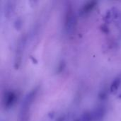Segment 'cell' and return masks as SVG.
<instances>
[{
	"label": "cell",
	"mask_w": 121,
	"mask_h": 121,
	"mask_svg": "<svg viewBox=\"0 0 121 121\" xmlns=\"http://www.w3.org/2000/svg\"><path fill=\"white\" fill-rule=\"evenodd\" d=\"M14 9H15L14 2L13 1H7L6 3V4H5V6H4V13H5V16L7 18H9L13 13Z\"/></svg>",
	"instance_id": "cell-8"
},
{
	"label": "cell",
	"mask_w": 121,
	"mask_h": 121,
	"mask_svg": "<svg viewBox=\"0 0 121 121\" xmlns=\"http://www.w3.org/2000/svg\"><path fill=\"white\" fill-rule=\"evenodd\" d=\"M121 85V74H118L112 81L110 85V92L111 94H116Z\"/></svg>",
	"instance_id": "cell-6"
},
{
	"label": "cell",
	"mask_w": 121,
	"mask_h": 121,
	"mask_svg": "<svg viewBox=\"0 0 121 121\" xmlns=\"http://www.w3.org/2000/svg\"><path fill=\"white\" fill-rule=\"evenodd\" d=\"M96 4V1H89L87 4H86L81 9V11H80L81 15H85L89 13L90 11H91L95 7Z\"/></svg>",
	"instance_id": "cell-7"
},
{
	"label": "cell",
	"mask_w": 121,
	"mask_h": 121,
	"mask_svg": "<svg viewBox=\"0 0 121 121\" xmlns=\"http://www.w3.org/2000/svg\"><path fill=\"white\" fill-rule=\"evenodd\" d=\"M77 24V16L72 5L69 4L65 8L64 18V29L67 35H72L75 33Z\"/></svg>",
	"instance_id": "cell-2"
},
{
	"label": "cell",
	"mask_w": 121,
	"mask_h": 121,
	"mask_svg": "<svg viewBox=\"0 0 121 121\" xmlns=\"http://www.w3.org/2000/svg\"><path fill=\"white\" fill-rule=\"evenodd\" d=\"M17 100V95L13 91H9L5 93L2 99V105L4 109L8 110L11 108L16 104Z\"/></svg>",
	"instance_id": "cell-4"
},
{
	"label": "cell",
	"mask_w": 121,
	"mask_h": 121,
	"mask_svg": "<svg viewBox=\"0 0 121 121\" xmlns=\"http://www.w3.org/2000/svg\"><path fill=\"white\" fill-rule=\"evenodd\" d=\"M106 113V108L104 105L99 106L93 112V118L94 121H101L105 117Z\"/></svg>",
	"instance_id": "cell-5"
},
{
	"label": "cell",
	"mask_w": 121,
	"mask_h": 121,
	"mask_svg": "<svg viewBox=\"0 0 121 121\" xmlns=\"http://www.w3.org/2000/svg\"><path fill=\"white\" fill-rule=\"evenodd\" d=\"M76 121H94L92 112H85L83 113Z\"/></svg>",
	"instance_id": "cell-9"
},
{
	"label": "cell",
	"mask_w": 121,
	"mask_h": 121,
	"mask_svg": "<svg viewBox=\"0 0 121 121\" xmlns=\"http://www.w3.org/2000/svg\"><path fill=\"white\" fill-rule=\"evenodd\" d=\"M37 94L38 88H35L25 96L20 106L18 121H29L31 107L36 98Z\"/></svg>",
	"instance_id": "cell-1"
},
{
	"label": "cell",
	"mask_w": 121,
	"mask_h": 121,
	"mask_svg": "<svg viewBox=\"0 0 121 121\" xmlns=\"http://www.w3.org/2000/svg\"><path fill=\"white\" fill-rule=\"evenodd\" d=\"M119 99H121V92L120 93V94H119Z\"/></svg>",
	"instance_id": "cell-10"
},
{
	"label": "cell",
	"mask_w": 121,
	"mask_h": 121,
	"mask_svg": "<svg viewBox=\"0 0 121 121\" xmlns=\"http://www.w3.org/2000/svg\"><path fill=\"white\" fill-rule=\"evenodd\" d=\"M26 35H22L18 40L16 49H15V55H14V67L18 69L21 64L22 57L23 55V52L26 48Z\"/></svg>",
	"instance_id": "cell-3"
}]
</instances>
